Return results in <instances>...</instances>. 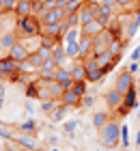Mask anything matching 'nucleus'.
<instances>
[{
	"mask_svg": "<svg viewBox=\"0 0 140 151\" xmlns=\"http://www.w3.org/2000/svg\"><path fill=\"white\" fill-rule=\"evenodd\" d=\"M97 138H99V145L103 149H116L121 145V123L118 121H110L106 123L101 129H97Z\"/></svg>",
	"mask_w": 140,
	"mask_h": 151,
	"instance_id": "1",
	"label": "nucleus"
},
{
	"mask_svg": "<svg viewBox=\"0 0 140 151\" xmlns=\"http://www.w3.org/2000/svg\"><path fill=\"white\" fill-rule=\"evenodd\" d=\"M41 19L37 15H28V17H17L15 19V35L19 39H30L41 35Z\"/></svg>",
	"mask_w": 140,
	"mask_h": 151,
	"instance_id": "2",
	"label": "nucleus"
},
{
	"mask_svg": "<svg viewBox=\"0 0 140 151\" xmlns=\"http://www.w3.org/2000/svg\"><path fill=\"white\" fill-rule=\"evenodd\" d=\"M65 88L60 86L58 80L54 78H39L37 80V99L45 101V99H60V95Z\"/></svg>",
	"mask_w": 140,
	"mask_h": 151,
	"instance_id": "3",
	"label": "nucleus"
},
{
	"mask_svg": "<svg viewBox=\"0 0 140 151\" xmlns=\"http://www.w3.org/2000/svg\"><path fill=\"white\" fill-rule=\"evenodd\" d=\"M114 88L118 93H123V95H127L131 88H134V73H131L127 67H125V69L121 71L116 76V82H114Z\"/></svg>",
	"mask_w": 140,
	"mask_h": 151,
	"instance_id": "4",
	"label": "nucleus"
},
{
	"mask_svg": "<svg viewBox=\"0 0 140 151\" xmlns=\"http://www.w3.org/2000/svg\"><path fill=\"white\" fill-rule=\"evenodd\" d=\"M39 19H41V24H60L62 19H67V11H65V6H54L50 11H43L39 15Z\"/></svg>",
	"mask_w": 140,
	"mask_h": 151,
	"instance_id": "5",
	"label": "nucleus"
},
{
	"mask_svg": "<svg viewBox=\"0 0 140 151\" xmlns=\"http://www.w3.org/2000/svg\"><path fill=\"white\" fill-rule=\"evenodd\" d=\"M11 142H15V145H19V149H24V151H37L39 149V142L37 138H34L32 134H15V138H13Z\"/></svg>",
	"mask_w": 140,
	"mask_h": 151,
	"instance_id": "6",
	"label": "nucleus"
},
{
	"mask_svg": "<svg viewBox=\"0 0 140 151\" xmlns=\"http://www.w3.org/2000/svg\"><path fill=\"white\" fill-rule=\"evenodd\" d=\"M19 41V37L15 32H4V35H0V58H6L11 52V47L15 45Z\"/></svg>",
	"mask_w": 140,
	"mask_h": 151,
	"instance_id": "7",
	"label": "nucleus"
},
{
	"mask_svg": "<svg viewBox=\"0 0 140 151\" xmlns=\"http://www.w3.org/2000/svg\"><path fill=\"white\" fill-rule=\"evenodd\" d=\"M9 56H11L13 60H15V63H19V65H22V63H26V60H28V56H30V52L26 50V45L22 43V39H19L17 43H15V45L11 47Z\"/></svg>",
	"mask_w": 140,
	"mask_h": 151,
	"instance_id": "8",
	"label": "nucleus"
},
{
	"mask_svg": "<svg viewBox=\"0 0 140 151\" xmlns=\"http://www.w3.org/2000/svg\"><path fill=\"white\" fill-rule=\"evenodd\" d=\"M103 99H106V104H108V108H110V110H116V108H121V106H123L125 95H123V93H118L116 88H110V91H106Z\"/></svg>",
	"mask_w": 140,
	"mask_h": 151,
	"instance_id": "9",
	"label": "nucleus"
},
{
	"mask_svg": "<svg viewBox=\"0 0 140 151\" xmlns=\"http://www.w3.org/2000/svg\"><path fill=\"white\" fill-rule=\"evenodd\" d=\"M60 104L62 106H69V108H82V97L75 91H62V95H60Z\"/></svg>",
	"mask_w": 140,
	"mask_h": 151,
	"instance_id": "10",
	"label": "nucleus"
},
{
	"mask_svg": "<svg viewBox=\"0 0 140 151\" xmlns=\"http://www.w3.org/2000/svg\"><path fill=\"white\" fill-rule=\"evenodd\" d=\"M69 71H71L73 80H86V65H84L82 58H75L71 65H69Z\"/></svg>",
	"mask_w": 140,
	"mask_h": 151,
	"instance_id": "11",
	"label": "nucleus"
},
{
	"mask_svg": "<svg viewBox=\"0 0 140 151\" xmlns=\"http://www.w3.org/2000/svg\"><path fill=\"white\" fill-rule=\"evenodd\" d=\"M32 6H34V0H17V6H15V17H28L32 15Z\"/></svg>",
	"mask_w": 140,
	"mask_h": 151,
	"instance_id": "12",
	"label": "nucleus"
},
{
	"mask_svg": "<svg viewBox=\"0 0 140 151\" xmlns=\"http://www.w3.org/2000/svg\"><path fill=\"white\" fill-rule=\"evenodd\" d=\"M112 121V116H110V112L108 110H97V112H93V119H90V123H93V127L95 129H101L106 123H110Z\"/></svg>",
	"mask_w": 140,
	"mask_h": 151,
	"instance_id": "13",
	"label": "nucleus"
},
{
	"mask_svg": "<svg viewBox=\"0 0 140 151\" xmlns=\"http://www.w3.org/2000/svg\"><path fill=\"white\" fill-rule=\"evenodd\" d=\"M52 58L56 60V65H58V67H65V63H67L69 56H67V50H65V45H62V41L52 50Z\"/></svg>",
	"mask_w": 140,
	"mask_h": 151,
	"instance_id": "14",
	"label": "nucleus"
},
{
	"mask_svg": "<svg viewBox=\"0 0 140 151\" xmlns=\"http://www.w3.org/2000/svg\"><path fill=\"white\" fill-rule=\"evenodd\" d=\"M78 19H80V28H82V26H86V24H90V22L95 19V15H93V11H90L88 2H84V6L78 11Z\"/></svg>",
	"mask_w": 140,
	"mask_h": 151,
	"instance_id": "15",
	"label": "nucleus"
},
{
	"mask_svg": "<svg viewBox=\"0 0 140 151\" xmlns=\"http://www.w3.org/2000/svg\"><path fill=\"white\" fill-rule=\"evenodd\" d=\"M103 30V26L99 24V22H97V19H93V22H90V24H86V26H82V35H86V37H97V35H99V32Z\"/></svg>",
	"mask_w": 140,
	"mask_h": 151,
	"instance_id": "16",
	"label": "nucleus"
},
{
	"mask_svg": "<svg viewBox=\"0 0 140 151\" xmlns=\"http://www.w3.org/2000/svg\"><path fill=\"white\" fill-rule=\"evenodd\" d=\"M138 26H140V24L136 22L134 17L127 19V24L123 26V37H125V39H134V37H136V32H138Z\"/></svg>",
	"mask_w": 140,
	"mask_h": 151,
	"instance_id": "17",
	"label": "nucleus"
},
{
	"mask_svg": "<svg viewBox=\"0 0 140 151\" xmlns=\"http://www.w3.org/2000/svg\"><path fill=\"white\" fill-rule=\"evenodd\" d=\"M58 106H60V99H45V101H41V104H39L41 112H43V114H47V116H50V114H52V112H54Z\"/></svg>",
	"mask_w": 140,
	"mask_h": 151,
	"instance_id": "18",
	"label": "nucleus"
},
{
	"mask_svg": "<svg viewBox=\"0 0 140 151\" xmlns=\"http://www.w3.org/2000/svg\"><path fill=\"white\" fill-rule=\"evenodd\" d=\"M103 76H106V71H103L101 67H97V69H90V71H86V82H90V84H95V82H101Z\"/></svg>",
	"mask_w": 140,
	"mask_h": 151,
	"instance_id": "19",
	"label": "nucleus"
},
{
	"mask_svg": "<svg viewBox=\"0 0 140 151\" xmlns=\"http://www.w3.org/2000/svg\"><path fill=\"white\" fill-rule=\"evenodd\" d=\"M129 147H131V142H129V127H127V123H121V149L127 151Z\"/></svg>",
	"mask_w": 140,
	"mask_h": 151,
	"instance_id": "20",
	"label": "nucleus"
},
{
	"mask_svg": "<svg viewBox=\"0 0 140 151\" xmlns=\"http://www.w3.org/2000/svg\"><path fill=\"white\" fill-rule=\"evenodd\" d=\"M116 11H118L116 0H103L101 2V13H106V15H116Z\"/></svg>",
	"mask_w": 140,
	"mask_h": 151,
	"instance_id": "21",
	"label": "nucleus"
},
{
	"mask_svg": "<svg viewBox=\"0 0 140 151\" xmlns=\"http://www.w3.org/2000/svg\"><path fill=\"white\" fill-rule=\"evenodd\" d=\"M84 2L86 0H69V2L65 4V11H67V15H71V13H78L82 6H84Z\"/></svg>",
	"mask_w": 140,
	"mask_h": 151,
	"instance_id": "22",
	"label": "nucleus"
},
{
	"mask_svg": "<svg viewBox=\"0 0 140 151\" xmlns=\"http://www.w3.org/2000/svg\"><path fill=\"white\" fill-rule=\"evenodd\" d=\"M123 47H125V43H123V39H114V41H112V43H110V54H112V56H123Z\"/></svg>",
	"mask_w": 140,
	"mask_h": 151,
	"instance_id": "23",
	"label": "nucleus"
},
{
	"mask_svg": "<svg viewBox=\"0 0 140 151\" xmlns=\"http://www.w3.org/2000/svg\"><path fill=\"white\" fill-rule=\"evenodd\" d=\"M69 110H73V108H69V106H62V104H60V106H58V108H56V110L50 114V119H52V121H62V119H65V114H67Z\"/></svg>",
	"mask_w": 140,
	"mask_h": 151,
	"instance_id": "24",
	"label": "nucleus"
},
{
	"mask_svg": "<svg viewBox=\"0 0 140 151\" xmlns=\"http://www.w3.org/2000/svg\"><path fill=\"white\" fill-rule=\"evenodd\" d=\"M39 43H41V47H45V50H54V47L58 45L60 41H56V39H52V37H43V35H39Z\"/></svg>",
	"mask_w": 140,
	"mask_h": 151,
	"instance_id": "25",
	"label": "nucleus"
},
{
	"mask_svg": "<svg viewBox=\"0 0 140 151\" xmlns=\"http://www.w3.org/2000/svg\"><path fill=\"white\" fill-rule=\"evenodd\" d=\"M17 129H19L22 134H34V121H32V119L22 121V123L17 125Z\"/></svg>",
	"mask_w": 140,
	"mask_h": 151,
	"instance_id": "26",
	"label": "nucleus"
},
{
	"mask_svg": "<svg viewBox=\"0 0 140 151\" xmlns=\"http://www.w3.org/2000/svg\"><path fill=\"white\" fill-rule=\"evenodd\" d=\"M86 84H88L86 80H75L73 86H71V91H75L80 97H84V95H86Z\"/></svg>",
	"mask_w": 140,
	"mask_h": 151,
	"instance_id": "27",
	"label": "nucleus"
},
{
	"mask_svg": "<svg viewBox=\"0 0 140 151\" xmlns=\"http://www.w3.org/2000/svg\"><path fill=\"white\" fill-rule=\"evenodd\" d=\"M78 125H80V121H67L62 129H65V134H67V136H73V134H75V129H78Z\"/></svg>",
	"mask_w": 140,
	"mask_h": 151,
	"instance_id": "28",
	"label": "nucleus"
},
{
	"mask_svg": "<svg viewBox=\"0 0 140 151\" xmlns=\"http://www.w3.org/2000/svg\"><path fill=\"white\" fill-rule=\"evenodd\" d=\"M95 106V95H90V93H86L82 97V108L84 110H88V108H93Z\"/></svg>",
	"mask_w": 140,
	"mask_h": 151,
	"instance_id": "29",
	"label": "nucleus"
},
{
	"mask_svg": "<svg viewBox=\"0 0 140 151\" xmlns=\"http://www.w3.org/2000/svg\"><path fill=\"white\" fill-rule=\"evenodd\" d=\"M4 97H6V86H4V80L0 78V110L4 106Z\"/></svg>",
	"mask_w": 140,
	"mask_h": 151,
	"instance_id": "30",
	"label": "nucleus"
},
{
	"mask_svg": "<svg viewBox=\"0 0 140 151\" xmlns=\"http://www.w3.org/2000/svg\"><path fill=\"white\" fill-rule=\"evenodd\" d=\"M129 63H140V45L129 54Z\"/></svg>",
	"mask_w": 140,
	"mask_h": 151,
	"instance_id": "31",
	"label": "nucleus"
},
{
	"mask_svg": "<svg viewBox=\"0 0 140 151\" xmlns=\"http://www.w3.org/2000/svg\"><path fill=\"white\" fill-rule=\"evenodd\" d=\"M134 2H138V0H116V4H118V9H127L129 4H134Z\"/></svg>",
	"mask_w": 140,
	"mask_h": 151,
	"instance_id": "32",
	"label": "nucleus"
},
{
	"mask_svg": "<svg viewBox=\"0 0 140 151\" xmlns=\"http://www.w3.org/2000/svg\"><path fill=\"white\" fill-rule=\"evenodd\" d=\"M15 6H17V0H6L2 11H15Z\"/></svg>",
	"mask_w": 140,
	"mask_h": 151,
	"instance_id": "33",
	"label": "nucleus"
},
{
	"mask_svg": "<svg viewBox=\"0 0 140 151\" xmlns=\"http://www.w3.org/2000/svg\"><path fill=\"white\" fill-rule=\"evenodd\" d=\"M127 69H129L131 73H136V71L140 69V65H138V63H129V67H127Z\"/></svg>",
	"mask_w": 140,
	"mask_h": 151,
	"instance_id": "34",
	"label": "nucleus"
},
{
	"mask_svg": "<svg viewBox=\"0 0 140 151\" xmlns=\"http://www.w3.org/2000/svg\"><path fill=\"white\" fill-rule=\"evenodd\" d=\"M134 19H136V22H138V24H140V9H138V11H136V13H134Z\"/></svg>",
	"mask_w": 140,
	"mask_h": 151,
	"instance_id": "35",
	"label": "nucleus"
},
{
	"mask_svg": "<svg viewBox=\"0 0 140 151\" xmlns=\"http://www.w3.org/2000/svg\"><path fill=\"white\" fill-rule=\"evenodd\" d=\"M86 2H90V4H101L103 0H86Z\"/></svg>",
	"mask_w": 140,
	"mask_h": 151,
	"instance_id": "36",
	"label": "nucleus"
},
{
	"mask_svg": "<svg viewBox=\"0 0 140 151\" xmlns=\"http://www.w3.org/2000/svg\"><path fill=\"white\" fill-rule=\"evenodd\" d=\"M136 145H140V129H138V136H136Z\"/></svg>",
	"mask_w": 140,
	"mask_h": 151,
	"instance_id": "37",
	"label": "nucleus"
},
{
	"mask_svg": "<svg viewBox=\"0 0 140 151\" xmlns=\"http://www.w3.org/2000/svg\"><path fill=\"white\" fill-rule=\"evenodd\" d=\"M4 2H6V0H0V11L4 9Z\"/></svg>",
	"mask_w": 140,
	"mask_h": 151,
	"instance_id": "38",
	"label": "nucleus"
},
{
	"mask_svg": "<svg viewBox=\"0 0 140 151\" xmlns=\"http://www.w3.org/2000/svg\"><path fill=\"white\" fill-rule=\"evenodd\" d=\"M0 30H2V17H0Z\"/></svg>",
	"mask_w": 140,
	"mask_h": 151,
	"instance_id": "39",
	"label": "nucleus"
},
{
	"mask_svg": "<svg viewBox=\"0 0 140 151\" xmlns=\"http://www.w3.org/2000/svg\"><path fill=\"white\" fill-rule=\"evenodd\" d=\"M52 151H60V149H52Z\"/></svg>",
	"mask_w": 140,
	"mask_h": 151,
	"instance_id": "40",
	"label": "nucleus"
},
{
	"mask_svg": "<svg viewBox=\"0 0 140 151\" xmlns=\"http://www.w3.org/2000/svg\"><path fill=\"white\" fill-rule=\"evenodd\" d=\"M138 151H140V145H138Z\"/></svg>",
	"mask_w": 140,
	"mask_h": 151,
	"instance_id": "41",
	"label": "nucleus"
},
{
	"mask_svg": "<svg viewBox=\"0 0 140 151\" xmlns=\"http://www.w3.org/2000/svg\"><path fill=\"white\" fill-rule=\"evenodd\" d=\"M138 2H140V0H138Z\"/></svg>",
	"mask_w": 140,
	"mask_h": 151,
	"instance_id": "42",
	"label": "nucleus"
}]
</instances>
